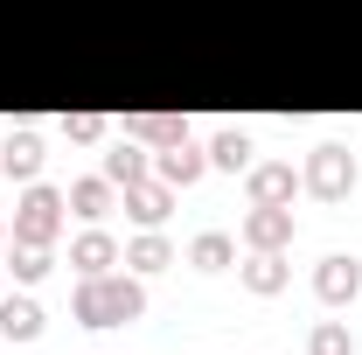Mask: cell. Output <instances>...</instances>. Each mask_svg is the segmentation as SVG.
Wrapping results in <instances>:
<instances>
[{
	"label": "cell",
	"instance_id": "2",
	"mask_svg": "<svg viewBox=\"0 0 362 355\" xmlns=\"http://www.w3.org/2000/svg\"><path fill=\"white\" fill-rule=\"evenodd\" d=\"M49 230H56V195H28V209H21V237L42 244Z\"/></svg>",
	"mask_w": 362,
	"mask_h": 355
},
{
	"label": "cell",
	"instance_id": "4",
	"mask_svg": "<svg viewBox=\"0 0 362 355\" xmlns=\"http://www.w3.org/2000/svg\"><path fill=\"white\" fill-rule=\"evenodd\" d=\"M320 293H327V300H349V293H356V265H349V258H327V265H320Z\"/></svg>",
	"mask_w": 362,
	"mask_h": 355
},
{
	"label": "cell",
	"instance_id": "3",
	"mask_svg": "<svg viewBox=\"0 0 362 355\" xmlns=\"http://www.w3.org/2000/svg\"><path fill=\"white\" fill-rule=\"evenodd\" d=\"M314 188H320V195H341V188H349V161H341L334 146H320V161H314Z\"/></svg>",
	"mask_w": 362,
	"mask_h": 355
},
{
	"label": "cell",
	"instance_id": "12",
	"mask_svg": "<svg viewBox=\"0 0 362 355\" xmlns=\"http://www.w3.org/2000/svg\"><path fill=\"white\" fill-rule=\"evenodd\" d=\"M230 258V237H202V244H195V265H223Z\"/></svg>",
	"mask_w": 362,
	"mask_h": 355
},
{
	"label": "cell",
	"instance_id": "6",
	"mask_svg": "<svg viewBox=\"0 0 362 355\" xmlns=\"http://www.w3.org/2000/svg\"><path fill=\"white\" fill-rule=\"evenodd\" d=\"M216 161H223V168H244V161H251V139H244V133H223V139H216Z\"/></svg>",
	"mask_w": 362,
	"mask_h": 355
},
{
	"label": "cell",
	"instance_id": "1",
	"mask_svg": "<svg viewBox=\"0 0 362 355\" xmlns=\"http://www.w3.org/2000/svg\"><path fill=\"white\" fill-rule=\"evenodd\" d=\"M84 320L90 327H112V320H126V313H139V286H84Z\"/></svg>",
	"mask_w": 362,
	"mask_h": 355
},
{
	"label": "cell",
	"instance_id": "10",
	"mask_svg": "<svg viewBox=\"0 0 362 355\" xmlns=\"http://www.w3.org/2000/svg\"><path fill=\"white\" fill-rule=\"evenodd\" d=\"M286 188H293V175H286V168H265V175H258V195H265V202H279Z\"/></svg>",
	"mask_w": 362,
	"mask_h": 355
},
{
	"label": "cell",
	"instance_id": "9",
	"mask_svg": "<svg viewBox=\"0 0 362 355\" xmlns=\"http://www.w3.org/2000/svg\"><path fill=\"white\" fill-rule=\"evenodd\" d=\"M133 216H146V223L168 216V195H160V188H139V195H133Z\"/></svg>",
	"mask_w": 362,
	"mask_h": 355
},
{
	"label": "cell",
	"instance_id": "7",
	"mask_svg": "<svg viewBox=\"0 0 362 355\" xmlns=\"http://www.w3.org/2000/svg\"><path fill=\"white\" fill-rule=\"evenodd\" d=\"M35 161H42L35 139H14V146H7V168H14V175H35Z\"/></svg>",
	"mask_w": 362,
	"mask_h": 355
},
{
	"label": "cell",
	"instance_id": "8",
	"mask_svg": "<svg viewBox=\"0 0 362 355\" xmlns=\"http://www.w3.org/2000/svg\"><path fill=\"white\" fill-rule=\"evenodd\" d=\"M195 168H202V161H195V146L181 139L175 153H168V175H175V181H195Z\"/></svg>",
	"mask_w": 362,
	"mask_h": 355
},
{
	"label": "cell",
	"instance_id": "13",
	"mask_svg": "<svg viewBox=\"0 0 362 355\" xmlns=\"http://www.w3.org/2000/svg\"><path fill=\"white\" fill-rule=\"evenodd\" d=\"M314 355H349V334H341V327H320V334H314Z\"/></svg>",
	"mask_w": 362,
	"mask_h": 355
},
{
	"label": "cell",
	"instance_id": "5",
	"mask_svg": "<svg viewBox=\"0 0 362 355\" xmlns=\"http://www.w3.org/2000/svg\"><path fill=\"white\" fill-rule=\"evenodd\" d=\"M0 327H7V334H35V327H42V313L28 307V300H7V307H0Z\"/></svg>",
	"mask_w": 362,
	"mask_h": 355
},
{
	"label": "cell",
	"instance_id": "14",
	"mask_svg": "<svg viewBox=\"0 0 362 355\" xmlns=\"http://www.w3.org/2000/svg\"><path fill=\"white\" fill-rule=\"evenodd\" d=\"M105 258H112V244H105V237H84V244H77V265H105Z\"/></svg>",
	"mask_w": 362,
	"mask_h": 355
},
{
	"label": "cell",
	"instance_id": "16",
	"mask_svg": "<svg viewBox=\"0 0 362 355\" xmlns=\"http://www.w3.org/2000/svg\"><path fill=\"white\" fill-rule=\"evenodd\" d=\"M98 202H105V188H98V181H84V188H77V209H84V216H98Z\"/></svg>",
	"mask_w": 362,
	"mask_h": 355
},
{
	"label": "cell",
	"instance_id": "11",
	"mask_svg": "<svg viewBox=\"0 0 362 355\" xmlns=\"http://www.w3.org/2000/svg\"><path fill=\"white\" fill-rule=\"evenodd\" d=\"M251 237H258V244H279V237H286V216H251Z\"/></svg>",
	"mask_w": 362,
	"mask_h": 355
},
{
	"label": "cell",
	"instance_id": "15",
	"mask_svg": "<svg viewBox=\"0 0 362 355\" xmlns=\"http://www.w3.org/2000/svg\"><path fill=\"white\" fill-rule=\"evenodd\" d=\"M251 286L272 293V286H279V258H258V265H251Z\"/></svg>",
	"mask_w": 362,
	"mask_h": 355
}]
</instances>
